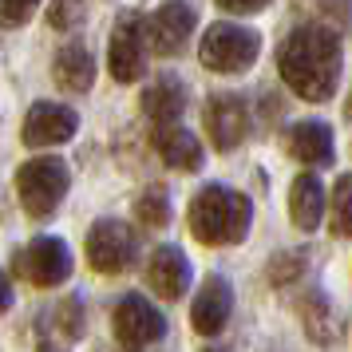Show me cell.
<instances>
[{
    "instance_id": "1",
    "label": "cell",
    "mask_w": 352,
    "mask_h": 352,
    "mask_svg": "<svg viewBox=\"0 0 352 352\" xmlns=\"http://www.w3.org/2000/svg\"><path fill=\"white\" fill-rule=\"evenodd\" d=\"M277 72L293 96L309 103H324L340 83V40L324 24H301L277 48Z\"/></svg>"
},
{
    "instance_id": "2",
    "label": "cell",
    "mask_w": 352,
    "mask_h": 352,
    "mask_svg": "<svg viewBox=\"0 0 352 352\" xmlns=\"http://www.w3.org/2000/svg\"><path fill=\"white\" fill-rule=\"evenodd\" d=\"M250 198L230 186H206L190 202V234L202 245H238L250 234Z\"/></svg>"
},
{
    "instance_id": "3",
    "label": "cell",
    "mask_w": 352,
    "mask_h": 352,
    "mask_svg": "<svg viewBox=\"0 0 352 352\" xmlns=\"http://www.w3.org/2000/svg\"><path fill=\"white\" fill-rule=\"evenodd\" d=\"M261 52V36L245 24H234V20H218L202 32V44H198V60L210 67V72H222V76H234V72H245V67L257 60Z\"/></svg>"
},
{
    "instance_id": "4",
    "label": "cell",
    "mask_w": 352,
    "mask_h": 352,
    "mask_svg": "<svg viewBox=\"0 0 352 352\" xmlns=\"http://www.w3.org/2000/svg\"><path fill=\"white\" fill-rule=\"evenodd\" d=\"M67 182H72V175L60 159H28L16 170L20 206L28 210V218H48L52 210L64 202Z\"/></svg>"
},
{
    "instance_id": "5",
    "label": "cell",
    "mask_w": 352,
    "mask_h": 352,
    "mask_svg": "<svg viewBox=\"0 0 352 352\" xmlns=\"http://www.w3.org/2000/svg\"><path fill=\"white\" fill-rule=\"evenodd\" d=\"M146 16L143 12H123L115 20L111 44H107V64H111V76L119 83H135L143 80L146 72Z\"/></svg>"
},
{
    "instance_id": "6",
    "label": "cell",
    "mask_w": 352,
    "mask_h": 352,
    "mask_svg": "<svg viewBox=\"0 0 352 352\" xmlns=\"http://www.w3.org/2000/svg\"><path fill=\"white\" fill-rule=\"evenodd\" d=\"M111 329H115V340H119L123 349L139 352V349H146V344L162 340V333H166V320H162V313L146 301V297L127 293V297H119V301H115Z\"/></svg>"
},
{
    "instance_id": "7",
    "label": "cell",
    "mask_w": 352,
    "mask_h": 352,
    "mask_svg": "<svg viewBox=\"0 0 352 352\" xmlns=\"http://www.w3.org/2000/svg\"><path fill=\"white\" fill-rule=\"evenodd\" d=\"M16 273L36 289H52L72 277V250L64 238H36L16 254Z\"/></svg>"
},
{
    "instance_id": "8",
    "label": "cell",
    "mask_w": 352,
    "mask_h": 352,
    "mask_svg": "<svg viewBox=\"0 0 352 352\" xmlns=\"http://www.w3.org/2000/svg\"><path fill=\"white\" fill-rule=\"evenodd\" d=\"M87 261L99 273H123L135 265V234L119 218H103L87 230Z\"/></svg>"
},
{
    "instance_id": "9",
    "label": "cell",
    "mask_w": 352,
    "mask_h": 352,
    "mask_svg": "<svg viewBox=\"0 0 352 352\" xmlns=\"http://www.w3.org/2000/svg\"><path fill=\"white\" fill-rule=\"evenodd\" d=\"M202 119H206L210 143L218 146V151H234V146L245 139V131H250V107H245V99L234 96V91L210 96Z\"/></svg>"
},
{
    "instance_id": "10",
    "label": "cell",
    "mask_w": 352,
    "mask_h": 352,
    "mask_svg": "<svg viewBox=\"0 0 352 352\" xmlns=\"http://www.w3.org/2000/svg\"><path fill=\"white\" fill-rule=\"evenodd\" d=\"M76 131H80V115L72 107H64V103H32L28 115H24L20 139L28 146H56V143H67Z\"/></svg>"
},
{
    "instance_id": "11",
    "label": "cell",
    "mask_w": 352,
    "mask_h": 352,
    "mask_svg": "<svg viewBox=\"0 0 352 352\" xmlns=\"http://www.w3.org/2000/svg\"><path fill=\"white\" fill-rule=\"evenodd\" d=\"M194 20H198V8L194 4H159L155 12H146V44L159 52V56H175L186 36H190Z\"/></svg>"
},
{
    "instance_id": "12",
    "label": "cell",
    "mask_w": 352,
    "mask_h": 352,
    "mask_svg": "<svg viewBox=\"0 0 352 352\" xmlns=\"http://www.w3.org/2000/svg\"><path fill=\"white\" fill-rule=\"evenodd\" d=\"M234 313V289L226 277H206L202 289H198V297L190 305V324L194 333L202 336H218L226 329V320Z\"/></svg>"
},
{
    "instance_id": "13",
    "label": "cell",
    "mask_w": 352,
    "mask_h": 352,
    "mask_svg": "<svg viewBox=\"0 0 352 352\" xmlns=\"http://www.w3.org/2000/svg\"><path fill=\"white\" fill-rule=\"evenodd\" d=\"M146 281L155 285L159 297L178 301L186 293V285H190V261H186V254L178 245H159L151 254V261H146Z\"/></svg>"
},
{
    "instance_id": "14",
    "label": "cell",
    "mask_w": 352,
    "mask_h": 352,
    "mask_svg": "<svg viewBox=\"0 0 352 352\" xmlns=\"http://www.w3.org/2000/svg\"><path fill=\"white\" fill-rule=\"evenodd\" d=\"M182 107H186V87H182L178 76H159V80L143 91V115L155 123V127L178 123Z\"/></svg>"
},
{
    "instance_id": "15",
    "label": "cell",
    "mask_w": 352,
    "mask_h": 352,
    "mask_svg": "<svg viewBox=\"0 0 352 352\" xmlns=\"http://www.w3.org/2000/svg\"><path fill=\"white\" fill-rule=\"evenodd\" d=\"M151 139H155V151L162 155L166 166H175V170H202V143L186 127H178V123L155 127Z\"/></svg>"
},
{
    "instance_id": "16",
    "label": "cell",
    "mask_w": 352,
    "mask_h": 352,
    "mask_svg": "<svg viewBox=\"0 0 352 352\" xmlns=\"http://www.w3.org/2000/svg\"><path fill=\"white\" fill-rule=\"evenodd\" d=\"M289 218L297 230H317L324 218V186L317 175H297L289 190Z\"/></svg>"
},
{
    "instance_id": "17",
    "label": "cell",
    "mask_w": 352,
    "mask_h": 352,
    "mask_svg": "<svg viewBox=\"0 0 352 352\" xmlns=\"http://www.w3.org/2000/svg\"><path fill=\"white\" fill-rule=\"evenodd\" d=\"M52 80L60 83L64 91H87L96 83V60L83 44H64L56 52V64H52Z\"/></svg>"
},
{
    "instance_id": "18",
    "label": "cell",
    "mask_w": 352,
    "mask_h": 352,
    "mask_svg": "<svg viewBox=\"0 0 352 352\" xmlns=\"http://www.w3.org/2000/svg\"><path fill=\"white\" fill-rule=\"evenodd\" d=\"M289 151L301 162L329 166L333 162V131H329V123H297L293 135H289Z\"/></svg>"
},
{
    "instance_id": "19",
    "label": "cell",
    "mask_w": 352,
    "mask_h": 352,
    "mask_svg": "<svg viewBox=\"0 0 352 352\" xmlns=\"http://www.w3.org/2000/svg\"><path fill=\"white\" fill-rule=\"evenodd\" d=\"M301 317H305V333L313 336L317 344H336L340 340V320H336L333 305H329L324 293H305Z\"/></svg>"
},
{
    "instance_id": "20",
    "label": "cell",
    "mask_w": 352,
    "mask_h": 352,
    "mask_svg": "<svg viewBox=\"0 0 352 352\" xmlns=\"http://www.w3.org/2000/svg\"><path fill=\"white\" fill-rule=\"evenodd\" d=\"M329 218H333L336 238H352V175H340L333 186V202H329Z\"/></svg>"
},
{
    "instance_id": "21",
    "label": "cell",
    "mask_w": 352,
    "mask_h": 352,
    "mask_svg": "<svg viewBox=\"0 0 352 352\" xmlns=\"http://www.w3.org/2000/svg\"><path fill=\"white\" fill-rule=\"evenodd\" d=\"M135 218L143 226H166L170 222V194L162 190V186H146L143 194H139V202H135Z\"/></svg>"
},
{
    "instance_id": "22",
    "label": "cell",
    "mask_w": 352,
    "mask_h": 352,
    "mask_svg": "<svg viewBox=\"0 0 352 352\" xmlns=\"http://www.w3.org/2000/svg\"><path fill=\"white\" fill-rule=\"evenodd\" d=\"M305 270V254L301 250H289V254H277L270 261V281L273 285H289V281H297Z\"/></svg>"
},
{
    "instance_id": "23",
    "label": "cell",
    "mask_w": 352,
    "mask_h": 352,
    "mask_svg": "<svg viewBox=\"0 0 352 352\" xmlns=\"http://www.w3.org/2000/svg\"><path fill=\"white\" fill-rule=\"evenodd\" d=\"M36 12L32 0H16V4H0V24H8V28H16V24H28Z\"/></svg>"
},
{
    "instance_id": "24",
    "label": "cell",
    "mask_w": 352,
    "mask_h": 352,
    "mask_svg": "<svg viewBox=\"0 0 352 352\" xmlns=\"http://www.w3.org/2000/svg\"><path fill=\"white\" fill-rule=\"evenodd\" d=\"M226 12H261L265 8V0H222Z\"/></svg>"
},
{
    "instance_id": "25",
    "label": "cell",
    "mask_w": 352,
    "mask_h": 352,
    "mask_svg": "<svg viewBox=\"0 0 352 352\" xmlns=\"http://www.w3.org/2000/svg\"><path fill=\"white\" fill-rule=\"evenodd\" d=\"M48 20L56 24V28H67V24L76 20V8H67V4H56V8H48Z\"/></svg>"
},
{
    "instance_id": "26",
    "label": "cell",
    "mask_w": 352,
    "mask_h": 352,
    "mask_svg": "<svg viewBox=\"0 0 352 352\" xmlns=\"http://www.w3.org/2000/svg\"><path fill=\"white\" fill-rule=\"evenodd\" d=\"M8 305H12V285H8V277L0 273V313H4Z\"/></svg>"
},
{
    "instance_id": "27",
    "label": "cell",
    "mask_w": 352,
    "mask_h": 352,
    "mask_svg": "<svg viewBox=\"0 0 352 352\" xmlns=\"http://www.w3.org/2000/svg\"><path fill=\"white\" fill-rule=\"evenodd\" d=\"M349 111H352V99H349Z\"/></svg>"
}]
</instances>
